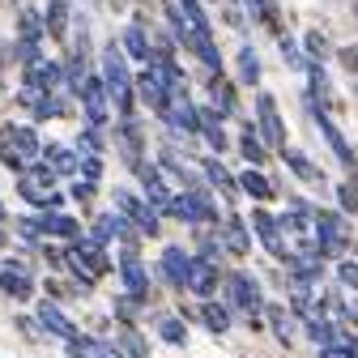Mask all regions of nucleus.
Returning a JSON list of instances; mask_svg holds the SVG:
<instances>
[{
    "label": "nucleus",
    "instance_id": "nucleus-10",
    "mask_svg": "<svg viewBox=\"0 0 358 358\" xmlns=\"http://www.w3.org/2000/svg\"><path fill=\"white\" fill-rule=\"evenodd\" d=\"M120 282H124L128 299H137V303H150V268L141 264L137 248H124V256H120Z\"/></svg>",
    "mask_w": 358,
    "mask_h": 358
},
{
    "label": "nucleus",
    "instance_id": "nucleus-38",
    "mask_svg": "<svg viewBox=\"0 0 358 358\" xmlns=\"http://www.w3.org/2000/svg\"><path fill=\"white\" fill-rule=\"evenodd\" d=\"M120 345H124V354L128 358H150V345H145V337L132 329V324H124L120 329Z\"/></svg>",
    "mask_w": 358,
    "mask_h": 358
},
{
    "label": "nucleus",
    "instance_id": "nucleus-29",
    "mask_svg": "<svg viewBox=\"0 0 358 358\" xmlns=\"http://www.w3.org/2000/svg\"><path fill=\"white\" fill-rule=\"evenodd\" d=\"M201 171H205V179H209V184L222 192V196H235L239 192V184H235V175L227 171V166H222L217 158H201Z\"/></svg>",
    "mask_w": 358,
    "mask_h": 358
},
{
    "label": "nucleus",
    "instance_id": "nucleus-51",
    "mask_svg": "<svg viewBox=\"0 0 358 358\" xmlns=\"http://www.w3.org/2000/svg\"><path fill=\"white\" fill-rule=\"evenodd\" d=\"M227 26H231V30H243V13H239V9H227Z\"/></svg>",
    "mask_w": 358,
    "mask_h": 358
},
{
    "label": "nucleus",
    "instance_id": "nucleus-3",
    "mask_svg": "<svg viewBox=\"0 0 358 358\" xmlns=\"http://www.w3.org/2000/svg\"><path fill=\"white\" fill-rule=\"evenodd\" d=\"M17 192H22V201H30L34 209H60V192H56V175L43 166V162H30V166H22L17 171Z\"/></svg>",
    "mask_w": 358,
    "mask_h": 358
},
{
    "label": "nucleus",
    "instance_id": "nucleus-54",
    "mask_svg": "<svg viewBox=\"0 0 358 358\" xmlns=\"http://www.w3.org/2000/svg\"><path fill=\"white\" fill-rule=\"evenodd\" d=\"M0 227H5V205H0Z\"/></svg>",
    "mask_w": 358,
    "mask_h": 358
},
{
    "label": "nucleus",
    "instance_id": "nucleus-37",
    "mask_svg": "<svg viewBox=\"0 0 358 358\" xmlns=\"http://www.w3.org/2000/svg\"><path fill=\"white\" fill-rule=\"evenodd\" d=\"M329 52H333V48H329V34H324V30H307V34H303V56H307V60H324Z\"/></svg>",
    "mask_w": 358,
    "mask_h": 358
},
{
    "label": "nucleus",
    "instance_id": "nucleus-11",
    "mask_svg": "<svg viewBox=\"0 0 358 358\" xmlns=\"http://www.w3.org/2000/svg\"><path fill=\"white\" fill-rule=\"evenodd\" d=\"M158 115H162V124L175 132V137H196V107H192L188 94H171V103Z\"/></svg>",
    "mask_w": 358,
    "mask_h": 358
},
{
    "label": "nucleus",
    "instance_id": "nucleus-36",
    "mask_svg": "<svg viewBox=\"0 0 358 358\" xmlns=\"http://www.w3.org/2000/svg\"><path fill=\"white\" fill-rule=\"evenodd\" d=\"M162 13H166V26H171V38L175 43H188V22H184V9L175 5V0H162Z\"/></svg>",
    "mask_w": 358,
    "mask_h": 358
},
{
    "label": "nucleus",
    "instance_id": "nucleus-33",
    "mask_svg": "<svg viewBox=\"0 0 358 358\" xmlns=\"http://www.w3.org/2000/svg\"><path fill=\"white\" fill-rule=\"evenodd\" d=\"M264 316H268V324H273V337H278V341H286V345L294 341V316H290L286 307L273 303V307H264Z\"/></svg>",
    "mask_w": 358,
    "mask_h": 358
},
{
    "label": "nucleus",
    "instance_id": "nucleus-1",
    "mask_svg": "<svg viewBox=\"0 0 358 358\" xmlns=\"http://www.w3.org/2000/svg\"><path fill=\"white\" fill-rule=\"evenodd\" d=\"M103 90L107 99L115 103L120 115L132 111V103H137V94H132V73H128V60H124V48H115V43H107L103 48Z\"/></svg>",
    "mask_w": 358,
    "mask_h": 358
},
{
    "label": "nucleus",
    "instance_id": "nucleus-40",
    "mask_svg": "<svg viewBox=\"0 0 358 358\" xmlns=\"http://www.w3.org/2000/svg\"><path fill=\"white\" fill-rule=\"evenodd\" d=\"M307 337L316 341V345H333V341H337V324L324 320V316H311V320H307Z\"/></svg>",
    "mask_w": 358,
    "mask_h": 358
},
{
    "label": "nucleus",
    "instance_id": "nucleus-46",
    "mask_svg": "<svg viewBox=\"0 0 358 358\" xmlns=\"http://www.w3.org/2000/svg\"><path fill=\"white\" fill-rule=\"evenodd\" d=\"M13 227H17V235H22L26 243H38V239H43V222H38V217H17Z\"/></svg>",
    "mask_w": 358,
    "mask_h": 358
},
{
    "label": "nucleus",
    "instance_id": "nucleus-12",
    "mask_svg": "<svg viewBox=\"0 0 358 358\" xmlns=\"http://www.w3.org/2000/svg\"><path fill=\"white\" fill-rule=\"evenodd\" d=\"M248 227L256 231V239L268 248V256H273V260H286V256H290V243L282 239V227H278V217H273V213L252 209V222H248Z\"/></svg>",
    "mask_w": 358,
    "mask_h": 358
},
{
    "label": "nucleus",
    "instance_id": "nucleus-25",
    "mask_svg": "<svg viewBox=\"0 0 358 358\" xmlns=\"http://www.w3.org/2000/svg\"><path fill=\"white\" fill-rule=\"evenodd\" d=\"M188 264H192V256H188L184 248H175V243H171V248L162 252V278H166V282H171L175 290H184V278H188Z\"/></svg>",
    "mask_w": 358,
    "mask_h": 358
},
{
    "label": "nucleus",
    "instance_id": "nucleus-42",
    "mask_svg": "<svg viewBox=\"0 0 358 358\" xmlns=\"http://www.w3.org/2000/svg\"><path fill=\"white\" fill-rule=\"evenodd\" d=\"M278 48H282V60H286V69H303L307 64V56H303V48L290 38V34H278Z\"/></svg>",
    "mask_w": 358,
    "mask_h": 358
},
{
    "label": "nucleus",
    "instance_id": "nucleus-4",
    "mask_svg": "<svg viewBox=\"0 0 358 358\" xmlns=\"http://www.w3.org/2000/svg\"><path fill=\"white\" fill-rule=\"evenodd\" d=\"M115 213L120 217H128L132 222V231L137 235H158L162 231V222H158V209L145 201V196H137V192H128V188H115Z\"/></svg>",
    "mask_w": 358,
    "mask_h": 358
},
{
    "label": "nucleus",
    "instance_id": "nucleus-17",
    "mask_svg": "<svg viewBox=\"0 0 358 358\" xmlns=\"http://www.w3.org/2000/svg\"><path fill=\"white\" fill-rule=\"evenodd\" d=\"M124 56L128 60H141V64H150V26H145V13H132V22L124 26Z\"/></svg>",
    "mask_w": 358,
    "mask_h": 358
},
{
    "label": "nucleus",
    "instance_id": "nucleus-34",
    "mask_svg": "<svg viewBox=\"0 0 358 358\" xmlns=\"http://www.w3.org/2000/svg\"><path fill=\"white\" fill-rule=\"evenodd\" d=\"M239 81L243 85H260V56H256L252 43H243V48H239Z\"/></svg>",
    "mask_w": 358,
    "mask_h": 358
},
{
    "label": "nucleus",
    "instance_id": "nucleus-8",
    "mask_svg": "<svg viewBox=\"0 0 358 358\" xmlns=\"http://www.w3.org/2000/svg\"><path fill=\"white\" fill-rule=\"evenodd\" d=\"M132 94H137L150 111H162L166 103H171V85H166V73H162V64H145V73L141 77H132Z\"/></svg>",
    "mask_w": 358,
    "mask_h": 358
},
{
    "label": "nucleus",
    "instance_id": "nucleus-47",
    "mask_svg": "<svg viewBox=\"0 0 358 358\" xmlns=\"http://www.w3.org/2000/svg\"><path fill=\"white\" fill-rule=\"evenodd\" d=\"M337 282L345 290H358V260H337Z\"/></svg>",
    "mask_w": 358,
    "mask_h": 358
},
{
    "label": "nucleus",
    "instance_id": "nucleus-48",
    "mask_svg": "<svg viewBox=\"0 0 358 358\" xmlns=\"http://www.w3.org/2000/svg\"><path fill=\"white\" fill-rule=\"evenodd\" d=\"M69 196H73L77 205H90V201H94V184H90V179H81V175H73V188H69Z\"/></svg>",
    "mask_w": 358,
    "mask_h": 358
},
{
    "label": "nucleus",
    "instance_id": "nucleus-39",
    "mask_svg": "<svg viewBox=\"0 0 358 358\" xmlns=\"http://www.w3.org/2000/svg\"><path fill=\"white\" fill-rule=\"evenodd\" d=\"M158 337H162L166 345H184V341H188V329H184V320H179V316H162V320H158Z\"/></svg>",
    "mask_w": 358,
    "mask_h": 358
},
{
    "label": "nucleus",
    "instance_id": "nucleus-41",
    "mask_svg": "<svg viewBox=\"0 0 358 358\" xmlns=\"http://www.w3.org/2000/svg\"><path fill=\"white\" fill-rule=\"evenodd\" d=\"M179 9H184V22H188V30H209V13H205V5L201 0H175Z\"/></svg>",
    "mask_w": 358,
    "mask_h": 358
},
{
    "label": "nucleus",
    "instance_id": "nucleus-18",
    "mask_svg": "<svg viewBox=\"0 0 358 358\" xmlns=\"http://www.w3.org/2000/svg\"><path fill=\"white\" fill-rule=\"evenodd\" d=\"M38 13H43V30H48V38L69 43V26H73V5H69V0H48Z\"/></svg>",
    "mask_w": 358,
    "mask_h": 358
},
{
    "label": "nucleus",
    "instance_id": "nucleus-55",
    "mask_svg": "<svg viewBox=\"0 0 358 358\" xmlns=\"http://www.w3.org/2000/svg\"><path fill=\"white\" fill-rule=\"evenodd\" d=\"M137 5H145V0H137Z\"/></svg>",
    "mask_w": 358,
    "mask_h": 358
},
{
    "label": "nucleus",
    "instance_id": "nucleus-24",
    "mask_svg": "<svg viewBox=\"0 0 358 358\" xmlns=\"http://www.w3.org/2000/svg\"><path fill=\"white\" fill-rule=\"evenodd\" d=\"M115 141H120V150H124V162H128V166H137V162H141V124L132 120V115H124V120H120Z\"/></svg>",
    "mask_w": 358,
    "mask_h": 358
},
{
    "label": "nucleus",
    "instance_id": "nucleus-49",
    "mask_svg": "<svg viewBox=\"0 0 358 358\" xmlns=\"http://www.w3.org/2000/svg\"><path fill=\"white\" fill-rule=\"evenodd\" d=\"M337 60H341V69L350 77H358V48H354V43H350V48H337Z\"/></svg>",
    "mask_w": 358,
    "mask_h": 358
},
{
    "label": "nucleus",
    "instance_id": "nucleus-43",
    "mask_svg": "<svg viewBox=\"0 0 358 358\" xmlns=\"http://www.w3.org/2000/svg\"><path fill=\"white\" fill-rule=\"evenodd\" d=\"M77 175H81V179H90V184H99V179H103V154H81Z\"/></svg>",
    "mask_w": 358,
    "mask_h": 358
},
{
    "label": "nucleus",
    "instance_id": "nucleus-2",
    "mask_svg": "<svg viewBox=\"0 0 358 358\" xmlns=\"http://www.w3.org/2000/svg\"><path fill=\"white\" fill-rule=\"evenodd\" d=\"M311 243L320 248V256H345L350 252V222L345 213L333 209H311Z\"/></svg>",
    "mask_w": 358,
    "mask_h": 358
},
{
    "label": "nucleus",
    "instance_id": "nucleus-52",
    "mask_svg": "<svg viewBox=\"0 0 358 358\" xmlns=\"http://www.w3.org/2000/svg\"><path fill=\"white\" fill-rule=\"evenodd\" d=\"M9 60H13V48H9V43H5V38H0V69H5Z\"/></svg>",
    "mask_w": 358,
    "mask_h": 358
},
{
    "label": "nucleus",
    "instance_id": "nucleus-32",
    "mask_svg": "<svg viewBox=\"0 0 358 358\" xmlns=\"http://www.w3.org/2000/svg\"><path fill=\"white\" fill-rule=\"evenodd\" d=\"M201 320H205V329L209 333H231V311L222 307V303H213V299H201Z\"/></svg>",
    "mask_w": 358,
    "mask_h": 358
},
{
    "label": "nucleus",
    "instance_id": "nucleus-45",
    "mask_svg": "<svg viewBox=\"0 0 358 358\" xmlns=\"http://www.w3.org/2000/svg\"><path fill=\"white\" fill-rule=\"evenodd\" d=\"M77 150H85V154H103V128L85 124V128H81V137H77Z\"/></svg>",
    "mask_w": 358,
    "mask_h": 358
},
{
    "label": "nucleus",
    "instance_id": "nucleus-22",
    "mask_svg": "<svg viewBox=\"0 0 358 358\" xmlns=\"http://www.w3.org/2000/svg\"><path fill=\"white\" fill-rule=\"evenodd\" d=\"M184 48H188V52H192L209 73H217V69H222V52H217V43H213V30H192Z\"/></svg>",
    "mask_w": 358,
    "mask_h": 358
},
{
    "label": "nucleus",
    "instance_id": "nucleus-27",
    "mask_svg": "<svg viewBox=\"0 0 358 358\" xmlns=\"http://www.w3.org/2000/svg\"><path fill=\"white\" fill-rule=\"evenodd\" d=\"M235 184H239V192H248L252 201H273V192H278V188H273V179H268L260 166H248V171L235 179Z\"/></svg>",
    "mask_w": 358,
    "mask_h": 358
},
{
    "label": "nucleus",
    "instance_id": "nucleus-21",
    "mask_svg": "<svg viewBox=\"0 0 358 358\" xmlns=\"http://www.w3.org/2000/svg\"><path fill=\"white\" fill-rule=\"evenodd\" d=\"M38 329L56 333L60 341H73V337H77V324H73V320L64 316V311H60V307H56L52 299H43V303H38Z\"/></svg>",
    "mask_w": 358,
    "mask_h": 358
},
{
    "label": "nucleus",
    "instance_id": "nucleus-13",
    "mask_svg": "<svg viewBox=\"0 0 358 358\" xmlns=\"http://www.w3.org/2000/svg\"><path fill=\"white\" fill-rule=\"evenodd\" d=\"M0 290H5L9 299H17V303L34 299V278H30V264H26V260H5V264H0Z\"/></svg>",
    "mask_w": 358,
    "mask_h": 358
},
{
    "label": "nucleus",
    "instance_id": "nucleus-35",
    "mask_svg": "<svg viewBox=\"0 0 358 358\" xmlns=\"http://www.w3.org/2000/svg\"><path fill=\"white\" fill-rule=\"evenodd\" d=\"M239 150H243V158H248L252 166H260V162L268 158V150H264V141L256 137V128H252V124H248V128L239 132Z\"/></svg>",
    "mask_w": 358,
    "mask_h": 358
},
{
    "label": "nucleus",
    "instance_id": "nucleus-9",
    "mask_svg": "<svg viewBox=\"0 0 358 358\" xmlns=\"http://www.w3.org/2000/svg\"><path fill=\"white\" fill-rule=\"evenodd\" d=\"M227 303L235 311H243L248 320H256V311L264 307V294H260V282L252 273H231L227 278Z\"/></svg>",
    "mask_w": 358,
    "mask_h": 358
},
{
    "label": "nucleus",
    "instance_id": "nucleus-30",
    "mask_svg": "<svg viewBox=\"0 0 358 358\" xmlns=\"http://www.w3.org/2000/svg\"><path fill=\"white\" fill-rule=\"evenodd\" d=\"M243 9L252 13V22L268 26L273 34H282V13H278V0H243Z\"/></svg>",
    "mask_w": 358,
    "mask_h": 358
},
{
    "label": "nucleus",
    "instance_id": "nucleus-14",
    "mask_svg": "<svg viewBox=\"0 0 358 358\" xmlns=\"http://www.w3.org/2000/svg\"><path fill=\"white\" fill-rule=\"evenodd\" d=\"M0 132H5V141H9V150L30 166V162H38V150H43V141H38V132L30 128V124H0Z\"/></svg>",
    "mask_w": 358,
    "mask_h": 358
},
{
    "label": "nucleus",
    "instance_id": "nucleus-31",
    "mask_svg": "<svg viewBox=\"0 0 358 358\" xmlns=\"http://www.w3.org/2000/svg\"><path fill=\"white\" fill-rule=\"evenodd\" d=\"M17 38H30V43L48 38V30H43V13L34 5H22V13H17Z\"/></svg>",
    "mask_w": 358,
    "mask_h": 358
},
{
    "label": "nucleus",
    "instance_id": "nucleus-28",
    "mask_svg": "<svg viewBox=\"0 0 358 358\" xmlns=\"http://www.w3.org/2000/svg\"><path fill=\"white\" fill-rule=\"evenodd\" d=\"M43 235H56V239H81V227H77V222L69 217V213H56V209H43Z\"/></svg>",
    "mask_w": 358,
    "mask_h": 358
},
{
    "label": "nucleus",
    "instance_id": "nucleus-53",
    "mask_svg": "<svg viewBox=\"0 0 358 358\" xmlns=\"http://www.w3.org/2000/svg\"><path fill=\"white\" fill-rule=\"evenodd\" d=\"M350 9H354V17H358V0H350Z\"/></svg>",
    "mask_w": 358,
    "mask_h": 358
},
{
    "label": "nucleus",
    "instance_id": "nucleus-6",
    "mask_svg": "<svg viewBox=\"0 0 358 358\" xmlns=\"http://www.w3.org/2000/svg\"><path fill=\"white\" fill-rule=\"evenodd\" d=\"M307 115H311V120H316V128L324 132V141H329V150L337 154V162H341L345 171H354V162H358V158H354V150H350V141L341 137V128L333 124V115L324 111V103H316V99H311V94H307Z\"/></svg>",
    "mask_w": 358,
    "mask_h": 358
},
{
    "label": "nucleus",
    "instance_id": "nucleus-26",
    "mask_svg": "<svg viewBox=\"0 0 358 358\" xmlns=\"http://www.w3.org/2000/svg\"><path fill=\"white\" fill-rule=\"evenodd\" d=\"M282 158H286V166H290V171L303 179V184H320V188H324V171H320L316 162H311L303 150H294V145H282Z\"/></svg>",
    "mask_w": 358,
    "mask_h": 358
},
{
    "label": "nucleus",
    "instance_id": "nucleus-5",
    "mask_svg": "<svg viewBox=\"0 0 358 358\" xmlns=\"http://www.w3.org/2000/svg\"><path fill=\"white\" fill-rule=\"evenodd\" d=\"M256 137L264 141V150H282L286 145V124H282V111H278V103H273V94H256Z\"/></svg>",
    "mask_w": 358,
    "mask_h": 358
},
{
    "label": "nucleus",
    "instance_id": "nucleus-15",
    "mask_svg": "<svg viewBox=\"0 0 358 358\" xmlns=\"http://www.w3.org/2000/svg\"><path fill=\"white\" fill-rule=\"evenodd\" d=\"M217 243L222 248H227L231 256H248L252 252V227H248V222L243 217H222V227H217Z\"/></svg>",
    "mask_w": 358,
    "mask_h": 358
},
{
    "label": "nucleus",
    "instance_id": "nucleus-50",
    "mask_svg": "<svg viewBox=\"0 0 358 358\" xmlns=\"http://www.w3.org/2000/svg\"><path fill=\"white\" fill-rule=\"evenodd\" d=\"M320 358H350V350L333 341V345H320Z\"/></svg>",
    "mask_w": 358,
    "mask_h": 358
},
{
    "label": "nucleus",
    "instance_id": "nucleus-7",
    "mask_svg": "<svg viewBox=\"0 0 358 358\" xmlns=\"http://www.w3.org/2000/svg\"><path fill=\"white\" fill-rule=\"evenodd\" d=\"M77 99H81L85 124H94V128H107V115H111V99H107V90H103V77H99V73H85V81H81V90H77Z\"/></svg>",
    "mask_w": 358,
    "mask_h": 358
},
{
    "label": "nucleus",
    "instance_id": "nucleus-44",
    "mask_svg": "<svg viewBox=\"0 0 358 358\" xmlns=\"http://www.w3.org/2000/svg\"><path fill=\"white\" fill-rule=\"evenodd\" d=\"M337 201H341V213H354V217H358V179L337 184Z\"/></svg>",
    "mask_w": 358,
    "mask_h": 358
},
{
    "label": "nucleus",
    "instance_id": "nucleus-19",
    "mask_svg": "<svg viewBox=\"0 0 358 358\" xmlns=\"http://www.w3.org/2000/svg\"><path fill=\"white\" fill-rule=\"evenodd\" d=\"M196 132L205 137V145H209L213 154H227L231 137H227V128H222V115H217L213 107H196Z\"/></svg>",
    "mask_w": 358,
    "mask_h": 358
},
{
    "label": "nucleus",
    "instance_id": "nucleus-16",
    "mask_svg": "<svg viewBox=\"0 0 358 358\" xmlns=\"http://www.w3.org/2000/svg\"><path fill=\"white\" fill-rule=\"evenodd\" d=\"M184 290H192L196 299H213V294H217V264H213V260L192 256L188 278H184Z\"/></svg>",
    "mask_w": 358,
    "mask_h": 358
},
{
    "label": "nucleus",
    "instance_id": "nucleus-20",
    "mask_svg": "<svg viewBox=\"0 0 358 358\" xmlns=\"http://www.w3.org/2000/svg\"><path fill=\"white\" fill-rule=\"evenodd\" d=\"M38 158H43V166H48L52 175H77V162H81V154L77 150H69V145H56V141H48L38 150Z\"/></svg>",
    "mask_w": 358,
    "mask_h": 358
},
{
    "label": "nucleus",
    "instance_id": "nucleus-23",
    "mask_svg": "<svg viewBox=\"0 0 358 358\" xmlns=\"http://www.w3.org/2000/svg\"><path fill=\"white\" fill-rule=\"evenodd\" d=\"M209 107L222 115V120H231V115H239V99H235V85L231 81H222L217 73L209 77Z\"/></svg>",
    "mask_w": 358,
    "mask_h": 358
}]
</instances>
